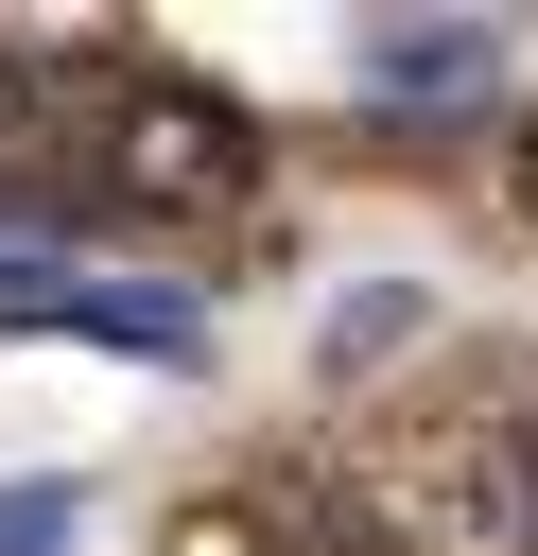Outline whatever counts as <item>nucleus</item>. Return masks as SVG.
Wrapping results in <instances>:
<instances>
[{"mask_svg":"<svg viewBox=\"0 0 538 556\" xmlns=\"http://www.w3.org/2000/svg\"><path fill=\"white\" fill-rule=\"evenodd\" d=\"M0 330H87V348H121V365H208V313H191V295L69 278V261H0Z\"/></svg>","mask_w":538,"mask_h":556,"instance_id":"obj_2","label":"nucleus"},{"mask_svg":"<svg viewBox=\"0 0 538 556\" xmlns=\"http://www.w3.org/2000/svg\"><path fill=\"white\" fill-rule=\"evenodd\" d=\"M503 191H521V226H538V122H521V139H503Z\"/></svg>","mask_w":538,"mask_h":556,"instance_id":"obj_6","label":"nucleus"},{"mask_svg":"<svg viewBox=\"0 0 538 556\" xmlns=\"http://www.w3.org/2000/svg\"><path fill=\"white\" fill-rule=\"evenodd\" d=\"M69 521H87L69 486H0V556H69Z\"/></svg>","mask_w":538,"mask_h":556,"instance_id":"obj_4","label":"nucleus"},{"mask_svg":"<svg viewBox=\"0 0 538 556\" xmlns=\"http://www.w3.org/2000/svg\"><path fill=\"white\" fill-rule=\"evenodd\" d=\"M486 434H503V521H521V556H538V400H521V417H486Z\"/></svg>","mask_w":538,"mask_h":556,"instance_id":"obj_5","label":"nucleus"},{"mask_svg":"<svg viewBox=\"0 0 538 556\" xmlns=\"http://www.w3.org/2000/svg\"><path fill=\"white\" fill-rule=\"evenodd\" d=\"M69 87L104 122V191H139V208H243L260 191V139L208 87H174V70H69Z\"/></svg>","mask_w":538,"mask_h":556,"instance_id":"obj_1","label":"nucleus"},{"mask_svg":"<svg viewBox=\"0 0 538 556\" xmlns=\"http://www.w3.org/2000/svg\"><path fill=\"white\" fill-rule=\"evenodd\" d=\"M364 70H382L399 104H469V87H486V35H469V17H451V35H382Z\"/></svg>","mask_w":538,"mask_h":556,"instance_id":"obj_3","label":"nucleus"}]
</instances>
